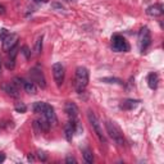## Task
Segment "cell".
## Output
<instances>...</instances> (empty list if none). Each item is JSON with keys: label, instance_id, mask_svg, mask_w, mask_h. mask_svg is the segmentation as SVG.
<instances>
[{"label": "cell", "instance_id": "1", "mask_svg": "<svg viewBox=\"0 0 164 164\" xmlns=\"http://www.w3.org/2000/svg\"><path fill=\"white\" fill-rule=\"evenodd\" d=\"M89 85V71L85 67H78L76 69V78H74V87L77 92H83V90Z\"/></svg>", "mask_w": 164, "mask_h": 164}, {"label": "cell", "instance_id": "2", "mask_svg": "<svg viewBox=\"0 0 164 164\" xmlns=\"http://www.w3.org/2000/svg\"><path fill=\"white\" fill-rule=\"evenodd\" d=\"M105 128H106V132L109 133V136L113 139V141L116 142L118 146H123L124 145L123 133H122V131L119 130V127L116 123L110 122V120H106L105 122Z\"/></svg>", "mask_w": 164, "mask_h": 164}, {"label": "cell", "instance_id": "3", "mask_svg": "<svg viewBox=\"0 0 164 164\" xmlns=\"http://www.w3.org/2000/svg\"><path fill=\"white\" fill-rule=\"evenodd\" d=\"M87 118H89V122H90V124H91V127H92V130H94V132L96 133L97 139L100 140L101 144H106V137H105V135H104V132H103V128H101L100 122H99L97 117L95 116V113L90 110V112L87 113Z\"/></svg>", "mask_w": 164, "mask_h": 164}, {"label": "cell", "instance_id": "4", "mask_svg": "<svg viewBox=\"0 0 164 164\" xmlns=\"http://www.w3.org/2000/svg\"><path fill=\"white\" fill-rule=\"evenodd\" d=\"M112 48L114 51L117 53H122V51H127L130 46H128L127 41L123 36H120V35H114L113 39H112Z\"/></svg>", "mask_w": 164, "mask_h": 164}, {"label": "cell", "instance_id": "5", "mask_svg": "<svg viewBox=\"0 0 164 164\" xmlns=\"http://www.w3.org/2000/svg\"><path fill=\"white\" fill-rule=\"evenodd\" d=\"M139 42H140V48L144 51L146 50V48L151 44V33L150 30L147 27H142L139 33Z\"/></svg>", "mask_w": 164, "mask_h": 164}, {"label": "cell", "instance_id": "6", "mask_svg": "<svg viewBox=\"0 0 164 164\" xmlns=\"http://www.w3.org/2000/svg\"><path fill=\"white\" fill-rule=\"evenodd\" d=\"M30 76H31V81H32L33 83L36 82L41 89H45V87H46V81H45L44 73H42V71H41L39 67H33V68L30 71Z\"/></svg>", "mask_w": 164, "mask_h": 164}, {"label": "cell", "instance_id": "7", "mask_svg": "<svg viewBox=\"0 0 164 164\" xmlns=\"http://www.w3.org/2000/svg\"><path fill=\"white\" fill-rule=\"evenodd\" d=\"M64 67L62 66L60 63H55L53 66V76H54V80H55V83L56 86L60 87L63 85V81H64Z\"/></svg>", "mask_w": 164, "mask_h": 164}, {"label": "cell", "instance_id": "8", "mask_svg": "<svg viewBox=\"0 0 164 164\" xmlns=\"http://www.w3.org/2000/svg\"><path fill=\"white\" fill-rule=\"evenodd\" d=\"M2 41H3V50L4 51H9L10 49H13L14 46L18 44V35H16V33H8Z\"/></svg>", "mask_w": 164, "mask_h": 164}, {"label": "cell", "instance_id": "9", "mask_svg": "<svg viewBox=\"0 0 164 164\" xmlns=\"http://www.w3.org/2000/svg\"><path fill=\"white\" fill-rule=\"evenodd\" d=\"M41 114H42V117L46 118V120L50 123V126H56V123H58V118H56V114H55L54 108H53L51 105L46 104L44 112H42Z\"/></svg>", "mask_w": 164, "mask_h": 164}, {"label": "cell", "instance_id": "10", "mask_svg": "<svg viewBox=\"0 0 164 164\" xmlns=\"http://www.w3.org/2000/svg\"><path fill=\"white\" fill-rule=\"evenodd\" d=\"M76 126H77V123L74 122V119H72V120H69V122L67 123V126H66V128H64L66 139H67L68 141H72V139H73V133L76 132Z\"/></svg>", "mask_w": 164, "mask_h": 164}, {"label": "cell", "instance_id": "11", "mask_svg": "<svg viewBox=\"0 0 164 164\" xmlns=\"http://www.w3.org/2000/svg\"><path fill=\"white\" fill-rule=\"evenodd\" d=\"M64 112L67 113V116L71 119H74L78 116V108L74 103H66V106H64Z\"/></svg>", "mask_w": 164, "mask_h": 164}, {"label": "cell", "instance_id": "12", "mask_svg": "<svg viewBox=\"0 0 164 164\" xmlns=\"http://www.w3.org/2000/svg\"><path fill=\"white\" fill-rule=\"evenodd\" d=\"M4 90L8 95L13 96V97H18L19 96V90H18V86L14 82H9L8 85L4 86Z\"/></svg>", "mask_w": 164, "mask_h": 164}, {"label": "cell", "instance_id": "13", "mask_svg": "<svg viewBox=\"0 0 164 164\" xmlns=\"http://www.w3.org/2000/svg\"><path fill=\"white\" fill-rule=\"evenodd\" d=\"M146 14L147 16H151V17H159L163 14V6L159 5V4L149 6V8L146 9Z\"/></svg>", "mask_w": 164, "mask_h": 164}, {"label": "cell", "instance_id": "14", "mask_svg": "<svg viewBox=\"0 0 164 164\" xmlns=\"http://www.w3.org/2000/svg\"><path fill=\"white\" fill-rule=\"evenodd\" d=\"M158 82H159V78H158V74L156 73H150L147 76V85L151 90H155L158 87Z\"/></svg>", "mask_w": 164, "mask_h": 164}, {"label": "cell", "instance_id": "15", "mask_svg": "<svg viewBox=\"0 0 164 164\" xmlns=\"http://www.w3.org/2000/svg\"><path fill=\"white\" fill-rule=\"evenodd\" d=\"M139 104V100H133V99H127L124 100L122 104H120V108L124 109V110H131L133 108H136Z\"/></svg>", "mask_w": 164, "mask_h": 164}, {"label": "cell", "instance_id": "16", "mask_svg": "<svg viewBox=\"0 0 164 164\" xmlns=\"http://www.w3.org/2000/svg\"><path fill=\"white\" fill-rule=\"evenodd\" d=\"M23 89H25L26 92H28V94H31V95H35L37 92L36 85H35L32 81H25L23 82Z\"/></svg>", "mask_w": 164, "mask_h": 164}, {"label": "cell", "instance_id": "17", "mask_svg": "<svg viewBox=\"0 0 164 164\" xmlns=\"http://www.w3.org/2000/svg\"><path fill=\"white\" fill-rule=\"evenodd\" d=\"M45 105H46V103L37 101V103H35V104H33L32 109H33L35 113H40V114H41L42 112H44V109H45Z\"/></svg>", "mask_w": 164, "mask_h": 164}, {"label": "cell", "instance_id": "18", "mask_svg": "<svg viewBox=\"0 0 164 164\" xmlns=\"http://www.w3.org/2000/svg\"><path fill=\"white\" fill-rule=\"evenodd\" d=\"M83 158L87 163H92L94 162V155H92V151L90 149H85L83 150Z\"/></svg>", "mask_w": 164, "mask_h": 164}, {"label": "cell", "instance_id": "19", "mask_svg": "<svg viewBox=\"0 0 164 164\" xmlns=\"http://www.w3.org/2000/svg\"><path fill=\"white\" fill-rule=\"evenodd\" d=\"M14 109H16L18 113H25L27 110V106L25 103H16V105H14Z\"/></svg>", "mask_w": 164, "mask_h": 164}, {"label": "cell", "instance_id": "20", "mask_svg": "<svg viewBox=\"0 0 164 164\" xmlns=\"http://www.w3.org/2000/svg\"><path fill=\"white\" fill-rule=\"evenodd\" d=\"M41 48H42V37H39L36 44H35V54H40Z\"/></svg>", "mask_w": 164, "mask_h": 164}, {"label": "cell", "instance_id": "21", "mask_svg": "<svg viewBox=\"0 0 164 164\" xmlns=\"http://www.w3.org/2000/svg\"><path fill=\"white\" fill-rule=\"evenodd\" d=\"M101 81L104 82H109V83H119V85H122L123 82L118 80V78H101Z\"/></svg>", "mask_w": 164, "mask_h": 164}, {"label": "cell", "instance_id": "22", "mask_svg": "<svg viewBox=\"0 0 164 164\" xmlns=\"http://www.w3.org/2000/svg\"><path fill=\"white\" fill-rule=\"evenodd\" d=\"M14 60H16V59L9 58L8 62H6V68H8V69H13L14 68Z\"/></svg>", "mask_w": 164, "mask_h": 164}, {"label": "cell", "instance_id": "23", "mask_svg": "<svg viewBox=\"0 0 164 164\" xmlns=\"http://www.w3.org/2000/svg\"><path fill=\"white\" fill-rule=\"evenodd\" d=\"M23 54L26 55V58H30V49H28L27 46H23Z\"/></svg>", "mask_w": 164, "mask_h": 164}, {"label": "cell", "instance_id": "24", "mask_svg": "<svg viewBox=\"0 0 164 164\" xmlns=\"http://www.w3.org/2000/svg\"><path fill=\"white\" fill-rule=\"evenodd\" d=\"M66 162H67V163H77V160L73 158V156H67V158H66Z\"/></svg>", "mask_w": 164, "mask_h": 164}, {"label": "cell", "instance_id": "25", "mask_svg": "<svg viewBox=\"0 0 164 164\" xmlns=\"http://www.w3.org/2000/svg\"><path fill=\"white\" fill-rule=\"evenodd\" d=\"M39 158H40L41 160H46V155H45L44 153H41V151H39Z\"/></svg>", "mask_w": 164, "mask_h": 164}, {"label": "cell", "instance_id": "26", "mask_svg": "<svg viewBox=\"0 0 164 164\" xmlns=\"http://www.w3.org/2000/svg\"><path fill=\"white\" fill-rule=\"evenodd\" d=\"M0 14H2V16H3V14H5V6L2 5V4H0Z\"/></svg>", "mask_w": 164, "mask_h": 164}, {"label": "cell", "instance_id": "27", "mask_svg": "<svg viewBox=\"0 0 164 164\" xmlns=\"http://www.w3.org/2000/svg\"><path fill=\"white\" fill-rule=\"evenodd\" d=\"M5 160V155L3 153H0V163H3Z\"/></svg>", "mask_w": 164, "mask_h": 164}, {"label": "cell", "instance_id": "28", "mask_svg": "<svg viewBox=\"0 0 164 164\" xmlns=\"http://www.w3.org/2000/svg\"><path fill=\"white\" fill-rule=\"evenodd\" d=\"M36 2H42V3H46L48 0H36Z\"/></svg>", "mask_w": 164, "mask_h": 164}, {"label": "cell", "instance_id": "29", "mask_svg": "<svg viewBox=\"0 0 164 164\" xmlns=\"http://www.w3.org/2000/svg\"><path fill=\"white\" fill-rule=\"evenodd\" d=\"M0 72H2V60H0Z\"/></svg>", "mask_w": 164, "mask_h": 164}]
</instances>
